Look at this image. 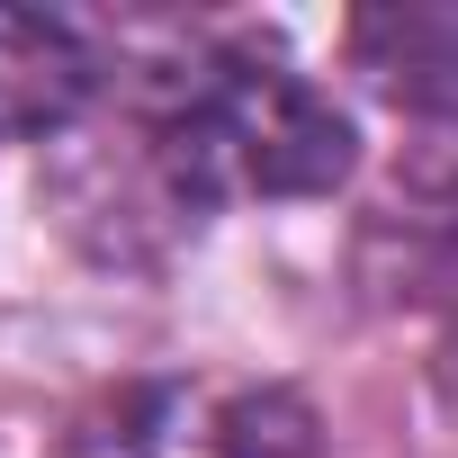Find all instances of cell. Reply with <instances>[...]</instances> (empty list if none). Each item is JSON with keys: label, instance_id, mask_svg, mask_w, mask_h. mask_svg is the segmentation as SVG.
<instances>
[{"label": "cell", "instance_id": "5", "mask_svg": "<svg viewBox=\"0 0 458 458\" xmlns=\"http://www.w3.org/2000/svg\"><path fill=\"white\" fill-rule=\"evenodd\" d=\"M351 64L413 117H458V0H386L351 19Z\"/></svg>", "mask_w": 458, "mask_h": 458}, {"label": "cell", "instance_id": "1", "mask_svg": "<svg viewBox=\"0 0 458 458\" xmlns=\"http://www.w3.org/2000/svg\"><path fill=\"white\" fill-rule=\"evenodd\" d=\"M144 162L171 207H252L342 189L360 135L288 55L198 46L144 81Z\"/></svg>", "mask_w": 458, "mask_h": 458}, {"label": "cell", "instance_id": "6", "mask_svg": "<svg viewBox=\"0 0 458 458\" xmlns=\"http://www.w3.org/2000/svg\"><path fill=\"white\" fill-rule=\"evenodd\" d=\"M431 386H440V404H449V422H458V315H449V333H440V351H431Z\"/></svg>", "mask_w": 458, "mask_h": 458}, {"label": "cell", "instance_id": "3", "mask_svg": "<svg viewBox=\"0 0 458 458\" xmlns=\"http://www.w3.org/2000/svg\"><path fill=\"white\" fill-rule=\"evenodd\" d=\"M351 279L386 315H458V135L404 144L360 207Z\"/></svg>", "mask_w": 458, "mask_h": 458}, {"label": "cell", "instance_id": "2", "mask_svg": "<svg viewBox=\"0 0 458 458\" xmlns=\"http://www.w3.org/2000/svg\"><path fill=\"white\" fill-rule=\"evenodd\" d=\"M297 386L261 377H126L72 413L64 458H315Z\"/></svg>", "mask_w": 458, "mask_h": 458}, {"label": "cell", "instance_id": "4", "mask_svg": "<svg viewBox=\"0 0 458 458\" xmlns=\"http://www.w3.org/2000/svg\"><path fill=\"white\" fill-rule=\"evenodd\" d=\"M99 99V46L72 19L46 10H0V135H64Z\"/></svg>", "mask_w": 458, "mask_h": 458}]
</instances>
